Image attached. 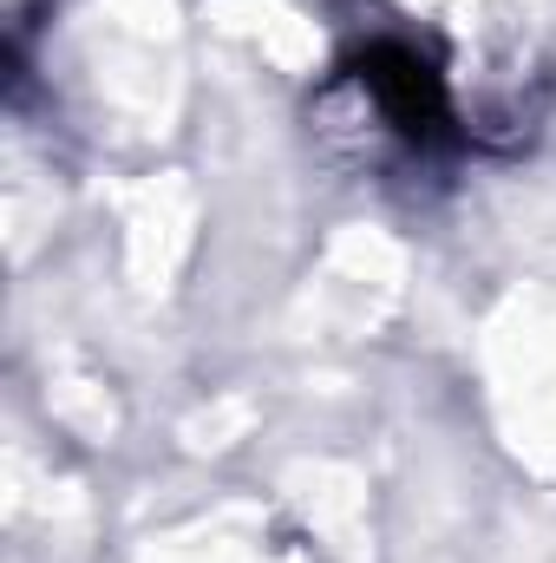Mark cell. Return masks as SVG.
Here are the masks:
<instances>
[{"mask_svg": "<svg viewBox=\"0 0 556 563\" xmlns=\"http://www.w3.org/2000/svg\"><path fill=\"white\" fill-rule=\"evenodd\" d=\"M354 79L367 86L374 112L413 144V151H438L452 139V99H445V79L432 73V59L413 53L407 40H374L360 59H354Z\"/></svg>", "mask_w": 556, "mask_h": 563, "instance_id": "6da1fadb", "label": "cell"}]
</instances>
